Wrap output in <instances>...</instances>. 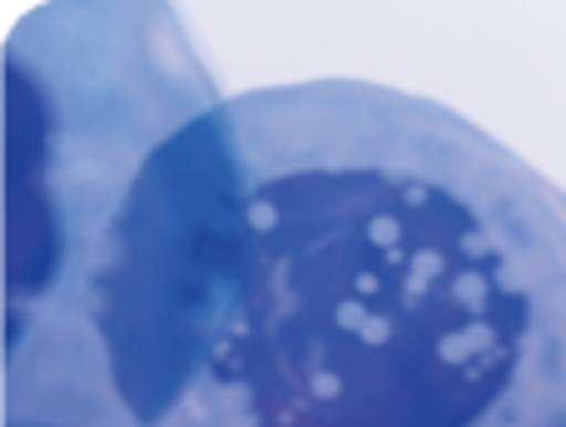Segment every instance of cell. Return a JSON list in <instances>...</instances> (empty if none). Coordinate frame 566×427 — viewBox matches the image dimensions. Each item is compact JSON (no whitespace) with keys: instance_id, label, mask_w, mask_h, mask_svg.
<instances>
[{"instance_id":"obj_1","label":"cell","mask_w":566,"mask_h":427,"mask_svg":"<svg viewBox=\"0 0 566 427\" xmlns=\"http://www.w3.org/2000/svg\"><path fill=\"white\" fill-rule=\"evenodd\" d=\"M85 383L99 427H566V195L392 85L214 100L129 185Z\"/></svg>"}]
</instances>
